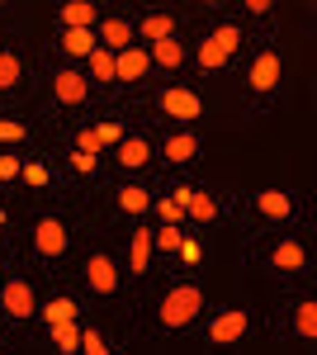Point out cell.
<instances>
[{
	"mask_svg": "<svg viewBox=\"0 0 317 355\" xmlns=\"http://www.w3.org/2000/svg\"><path fill=\"white\" fill-rule=\"evenodd\" d=\"M199 308H204V294L194 284H180V289H171L166 303H161V322L166 327H185L189 318H199Z\"/></svg>",
	"mask_w": 317,
	"mask_h": 355,
	"instance_id": "obj_1",
	"label": "cell"
},
{
	"mask_svg": "<svg viewBox=\"0 0 317 355\" xmlns=\"http://www.w3.org/2000/svg\"><path fill=\"white\" fill-rule=\"evenodd\" d=\"M237 43H241V33H237L232 24H228V28H218L209 43L199 48V67H204V71H218V67H223V62L232 57V48H237Z\"/></svg>",
	"mask_w": 317,
	"mask_h": 355,
	"instance_id": "obj_2",
	"label": "cell"
},
{
	"mask_svg": "<svg viewBox=\"0 0 317 355\" xmlns=\"http://www.w3.org/2000/svg\"><path fill=\"white\" fill-rule=\"evenodd\" d=\"M161 110L171 114V119H180V123H194L204 114V105H199L194 90H161Z\"/></svg>",
	"mask_w": 317,
	"mask_h": 355,
	"instance_id": "obj_3",
	"label": "cell"
},
{
	"mask_svg": "<svg viewBox=\"0 0 317 355\" xmlns=\"http://www.w3.org/2000/svg\"><path fill=\"white\" fill-rule=\"evenodd\" d=\"M246 313L241 308H232V313H223V318H213V327H209V336H213V346H232V341H241V331H246Z\"/></svg>",
	"mask_w": 317,
	"mask_h": 355,
	"instance_id": "obj_4",
	"label": "cell"
},
{
	"mask_svg": "<svg viewBox=\"0 0 317 355\" xmlns=\"http://www.w3.org/2000/svg\"><path fill=\"white\" fill-rule=\"evenodd\" d=\"M67 242H71V237H67V227H62L57 218H43L38 227H33V246H38L43 256H62Z\"/></svg>",
	"mask_w": 317,
	"mask_h": 355,
	"instance_id": "obj_5",
	"label": "cell"
},
{
	"mask_svg": "<svg viewBox=\"0 0 317 355\" xmlns=\"http://www.w3.org/2000/svg\"><path fill=\"white\" fill-rule=\"evenodd\" d=\"M0 303H5L10 318H33V289H28V279H10Z\"/></svg>",
	"mask_w": 317,
	"mask_h": 355,
	"instance_id": "obj_6",
	"label": "cell"
},
{
	"mask_svg": "<svg viewBox=\"0 0 317 355\" xmlns=\"http://www.w3.org/2000/svg\"><path fill=\"white\" fill-rule=\"evenodd\" d=\"M85 279H90V289H95V294H114V289H119V270H114V261H109V256H90Z\"/></svg>",
	"mask_w": 317,
	"mask_h": 355,
	"instance_id": "obj_7",
	"label": "cell"
},
{
	"mask_svg": "<svg viewBox=\"0 0 317 355\" xmlns=\"http://www.w3.org/2000/svg\"><path fill=\"white\" fill-rule=\"evenodd\" d=\"M147 71V48H123L114 53V81H137Z\"/></svg>",
	"mask_w": 317,
	"mask_h": 355,
	"instance_id": "obj_8",
	"label": "cell"
},
{
	"mask_svg": "<svg viewBox=\"0 0 317 355\" xmlns=\"http://www.w3.org/2000/svg\"><path fill=\"white\" fill-rule=\"evenodd\" d=\"M280 81V53H261L251 67V90H275Z\"/></svg>",
	"mask_w": 317,
	"mask_h": 355,
	"instance_id": "obj_9",
	"label": "cell"
},
{
	"mask_svg": "<svg viewBox=\"0 0 317 355\" xmlns=\"http://www.w3.org/2000/svg\"><path fill=\"white\" fill-rule=\"evenodd\" d=\"M128 38H132L128 19H105V24H100V43H105L109 53H123V48H128Z\"/></svg>",
	"mask_w": 317,
	"mask_h": 355,
	"instance_id": "obj_10",
	"label": "cell"
},
{
	"mask_svg": "<svg viewBox=\"0 0 317 355\" xmlns=\"http://www.w3.org/2000/svg\"><path fill=\"white\" fill-rule=\"evenodd\" d=\"M147 157H152L147 137H123V142H119V166H128V171H137V166H147Z\"/></svg>",
	"mask_w": 317,
	"mask_h": 355,
	"instance_id": "obj_11",
	"label": "cell"
},
{
	"mask_svg": "<svg viewBox=\"0 0 317 355\" xmlns=\"http://www.w3.org/2000/svg\"><path fill=\"white\" fill-rule=\"evenodd\" d=\"M95 48H100L95 28H67V38H62V53H71V57H90Z\"/></svg>",
	"mask_w": 317,
	"mask_h": 355,
	"instance_id": "obj_12",
	"label": "cell"
},
{
	"mask_svg": "<svg viewBox=\"0 0 317 355\" xmlns=\"http://www.w3.org/2000/svg\"><path fill=\"white\" fill-rule=\"evenodd\" d=\"M95 5L90 0H71V5H62V19H67V28H95Z\"/></svg>",
	"mask_w": 317,
	"mask_h": 355,
	"instance_id": "obj_13",
	"label": "cell"
},
{
	"mask_svg": "<svg viewBox=\"0 0 317 355\" xmlns=\"http://www.w3.org/2000/svg\"><path fill=\"white\" fill-rule=\"evenodd\" d=\"M57 100H62V105H80V100H85V76L62 71V76H57Z\"/></svg>",
	"mask_w": 317,
	"mask_h": 355,
	"instance_id": "obj_14",
	"label": "cell"
},
{
	"mask_svg": "<svg viewBox=\"0 0 317 355\" xmlns=\"http://www.w3.org/2000/svg\"><path fill=\"white\" fill-rule=\"evenodd\" d=\"M275 266H280V270H303V266H308V251L298 242H280L275 246Z\"/></svg>",
	"mask_w": 317,
	"mask_h": 355,
	"instance_id": "obj_15",
	"label": "cell"
},
{
	"mask_svg": "<svg viewBox=\"0 0 317 355\" xmlns=\"http://www.w3.org/2000/svg\"><path fill=\"white\" fill-rule=\"evenodd\" d=\"M185 214H189L194 223H213V218H218V204H213L209 194L189 190V199H185Z\"/></svg>",
	"mask_w": 317,
	"mask_h": 355,
	"instance_id": "obj_16",
	"label": "cell"
},
{
	"mask_svg": "<svg viewBox=\"0 0 317 355\" xmlns=\"http://www.w3.org/2000/svg\"><path fill=\"white\" fill-rule=\"evenodd\" d=\"M256 204H261L265 218H289V194H280V190H261V194H256Z\"/></svg>",
	"mask_w": 317,
	"mask_h": 355,
	"instance_id": "obj_17",
	"label": "cell"
},
{
	"mask_svg": "<svg viewBox=\"0 0 317 355\" xmlns=\"http://www.w3.org/2000/svg\"><path fill=\"white\" fill-rule=\"evenodd\" d=\"M199 152V142H194V133H175V137H166V157L180 166V162H189Z\"/></svg>",
	"mask_w": 317,
	"mask_h": 355,
	"instance_id": "obj_18",
	"label": "cell"
},
{
	"mask_svg": "<svg viewBox=\"0 0 317 355\" xmlns=\"http://www.w3.org/2000/svg\"><path fill=\"white\" fill-rule=\"evenodd\" d=\"M147 57H157L161 67H180V62H185V48H180L175 38H161V43H152V53H147Z\"/></svg>",
	"mask_w": 317,
	"mask_h": 355,
	"instance_id": "obj_19",
	"label": "cell"
},
{
	"mask_svg": "<svg viewBox=\"0 0 317 355\" xmlns=\"http://www.w3.org/2000/svg\"><path fill=\"white\" fill-rule=\"evenodd\" d=\"M119 209H123V214H147L152 199H147V190H137V185H123V190H119Z\"/></svg>",
	"mask_w": 317,
	"mask_h": 355,
	"instance_id": "obj_20",
	"label": "cell"
},
{
	"mask_svg": "<svg viewBox=\"0 0 317 355\" xmlns=\"http://www.w3.org/2000/svg\"><path fill=\"white\" fill-rule=\"evenodd\" d=\"M152 251H157V246H152V232H147V227H142V232H132V270H137V275L147 270Z\"/></svg>",
	"mask_w": 317,
	"mask_h": 355,
	"instance_id": "obj_21",
	"label": "cell"
},
{
	"mask_svg": "<svg viewBox=\"0 0 317 355\" xmlns=\"http://www.w3.org/2000/svg\"><path fill=\"white\" fill-rule=\"evenodd\" d=\"M171 28H175L171 15H147V19H142V38H147V43H161V38H171Z\"/></svg>",
	"mask_w": 317,
	"mask_h": 355,
	"instance_id": "obj_22",
	"label": "cell"
},
{
	"mask_svg": "<svg viewBox=\"0 0 317 355\" xmlns=\"http://www.w3.org/2000/svg\"><path fill=\"white\" fill-rule=\"evenodd\" d=\"M53 341H57V351H62V355H76V351H80L76 322H57V327H53Z\"/></svg>",
	"mask_w": 317,
	"mask_h": 355,
	"instance_id": "obj_23",
	"label": "cell"
},
{
	"mask_svg": "<svg viewBox=\"0 0 317 355\" xmlns=\"http://www.w3.org/2000/svg\"><path fill=\"white\" fill-rule=\"evenodd\" d=\"M43 322H48V327H57V322H76V303L71 299H53L48 308H43Z\"/></svg>",
	"mask_w": 317,
	"mask_h": 355,
	"instance_id": "obj_24",
	"label": "cell"
},
{
	"mask_svg": "<svg viewBox=\"0 0 317 355\" xmlns=\"http://www.w3.org/2000/svg\"><path fill=\"white\" fill-rule=\"evenodd\" d=\"M85 62H90V76H95V81H114V53H109V48H95Z\"/></svg>",
	"mask_w": 317,
	"mask_h": 355,
	"instance_id": "obj_25",
	"label": "cell"
},
{
	"mask_svg": "<svg viewBox=\"0 0 317 355\" xmlns=\"http://www.w3.org/2000/svg\"><path fill=\"white\" fill-rule=\"evenodd\" d=\"M293 327H298V336H317V303H303V308H298Z\"/></svg>",
	"mask_w": 317,
	"mask_h": 355,
	"instance_id": "obj_26",
	"label": "cell"
},
{
	"mask_svg": "<svg viewBox=\"0 0 317 355\" xmlns=\"http://www.w3.org/2000/svg\"><path fill=\"white\" fill-rule=\"evenodd\" d=\"M157 214H161V223H166V227H175V223L185 218V204L171 194V199H161V204H157Z\"/></svg>",
	"mask_w": 317,
	"mask_h": 355,
	"instance_id": "obj_27",
	"label": "cell"
},
{
	"mask_svg": "<svg viewBox=\"0 0 317 355\" xmlns=\"http://www.w3.org/2000/svg\"><path fill=\"white\" fill-rule=\"evenodd\" d=\"M15 81H19V57H15V53H0V90H10Z\"/></svg>",
	"mask_w": 317,
	"mask_h": 355,
	"instance_id": "obj_28",
	"label": "cell"
},
{
	"mask_svg": "<svg viewBox=\"0 0 317 355\" xmlns=\"http://www.w3.org/2000/svg\"><path fill=\"white\" fill-rule=\"evenodd\" d=\"M76 152H85V157H95V152H105V137H100V128H85V133L76 137Z\"/></svg>",
	"mask_w": 317,
	"mask_h": 355,
	"instance_id": "obj_29",
	"label": "cell"
},
{
	"mask_svg": "<svg viewBox=\"0 0 317 355\" xmlns=\"http://www.w3.org/2000/svg\"><path fill=\"white\" fill-rule=\"evenodd\" d=\"M180 242H185V237H180L175 227H161L157 237H152V246H161V251H180Z\"/></svg>",
	"mask_w": 317,
	"mask_h": 355,
	"instance_id": "obj_30",
	"label": "cell"
},
{
	"mask_svg": "<svg viewBox=\"0 0 317 355\" xmlns=\"http://www.w3.org/2000/svg\"><path fill=\"white\" fill-rule=\"evenodd\" d=\"M80 351L85 355H109L105 341H100V331H80Z\"/></svg>",
	"mask_w": 317,
	"mask_h": 355,
	"instance_id": "obj_31",
	"label": "cell"
},
{
	"mask_svg": "<svg viewBox=\"0 0 317 355\" xmlns=\"http://www.w3.org/2000/svg\"><path fill=\"white\" fill-rule=\"evenodd\" d=\"M95 157H85V152H71V171H80V175H90V171H95Z\"/></svg>",
	"mask_w": 317,
	"mask_h": 355,
	"instance_id": "obj_32",
	"label": "cell"
},
{
	"mask_svg": "<svg viewBox=\"0 0 317 355\" xmlns=\"http://www.w3.org/2000/svg\"><path fill=\"white\" fill-rule=\"evenodd\" d=\"M19 137H24V128H19V123L0 119V142H19Z\"/></svg>",
	"mask_w": 317,
	"mask_h": 355,
	"instance_id": "obj_33",
	"label": "cell"
},
{
	"mask_svg": "<svg viewBox=\"0 0 317 355\" xmlns=\"http://www.w3.org/2000/svg\"><path fill=\"white\" fill-rule=\"evenodd\" d=\"M24 171V162H15V157H0V180H15Z\"/></svg>",
	"mask_w": 317,
	"mask_h": 355,
	"instance_id": "obj_34",
	"label": "cell"
},
{
	"mask_svg": "<svg viewBox=\"0 0 317 355\" xmlns=\"http://www.w3.org/2000/svg\"><path fill=\"white\" fill-rule=\"evenodd\" d=\"M19 175H24L28 185H48V171H43V166H24Z\"/></svg>",
	"mask_w": 317,
	"mask_h": 355,
	"instance_id": "obj_35",
	"label": "cell"
},
{
	"mask_svg": "<svg viewBox=\"0 0 317 355\" xmlns=\"http://www.w3.org/2000/svg\"><path fill=\"white\" fill-rule=\"evenodd\" d=\"M180 256H185V266H194V261H199V246H194V242H180Z\"/></svg>",
	"mask_w": 317,
	"mask_h": 355,
	"instance_id": "obj_36",
	"label": "cell"
},
{
	"mask_svg": "<svg viewBox=\"0 0 317 355\" xmlns=\"http://www.w3.org/2000/svg\"><path fill=\"white\" fill-rule=\"evenodd\" d=\"M0 223H5V209H0Z\"/></svg>",
	"mask_w": 317,
	"mask_h": 355,
	"instance_id": "obj_37",
	"label": "cell"
}]
</instances>
